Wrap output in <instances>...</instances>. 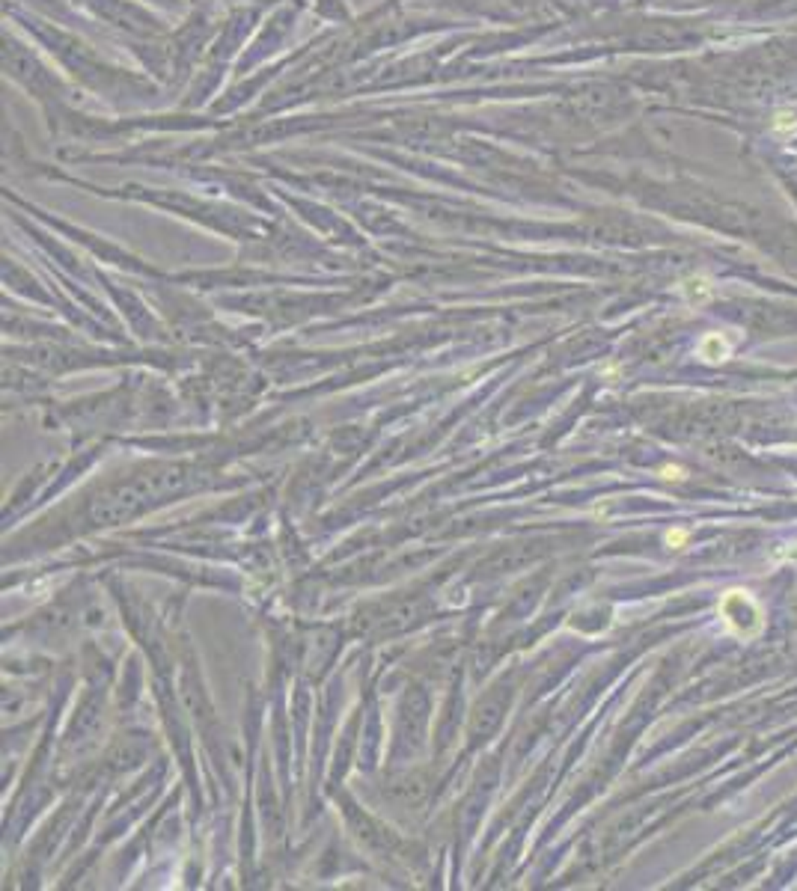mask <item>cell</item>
<instances>
[{
    "label": "cell",
    "instance_id": "cell-1",
    "mask_svg": "<svg viewBox=\"0 0 797 891\" xmlns=\"http://www.w3.org/2000/svg\"><path fill=\"white\" fill-rule=\"evenodd\" d=\"M717 612L723 618V624L732 636L738 639H756L765 630V609L759 606V600L744 589H732L720 597Z\"/></svg>",
    "mask_w": 797,
    "mask_h": 891
},
{
    "label": "cell",
    "instance_id": "cell-2",
    "mask_svg": "<svg viewBox=\"0 0 797 891\" xmlns=\"http://www.w3.org/2000/svg\"><path fill=\"white\" fill-rule=\"evenodd\" d=\"M729 351H732V345L720 336V333H708V336H705V339L700 342V354H702L705 359H708V363L726 359V357H729Z\"/></svg>",
    "mask_w": 797,
    "mask_h": 891
},
{
    "label": "cell",
    "instance_id": "cell-3",
    "mask_svg": "<svg viewBox=\"0 0 797 891\" xmlns=\"http://www.w3.org/2000/svg\"><path fill=\"white\" fill-rule=\"evenodd\" d=\"M682 292L687 294V300H691V303H705V300H708V297L714 294V289H711V283H708V280H687V283L682 285Z\"/></svg>",
    "mask_w": 797,
    "mask_h": 891
},
{
    "label": "cell",
    "instance_id": "cell-4",
    "mask_svg": "<svg viewBox=\"0 0 797 891\" xmlns=\"http://www.w3.org/2000/svg\"><path fill=\"white\" fill-rule=\"evenodd\" d=\"M667 544L675 547V550H682V547L687 544V529H669V532H667Z\"/></svg>",
    "mask_w": 797,
    "mask_h": 891
},
{
    "label": "cell",
    "instance_id": "cell-5",
    "mask_svg": "<svg viewBox=\"0 0 797 891\" xmlns=\"http://www.w3.org/2000/svg\"><path fill=\"white\" fill-rule=\"evenodd\" d=\"M774 559H776V562H794V565H797V544L780 547V550L774 553Z\"/></svg>",
    "mask_w": 797,
    "mask_h": 891
},
{
    "label": "cell",
    "instance_id": "cell-6",
    "mask_svg": "<svg viewBox=\"0 0 797 891\" xmlns=\"http://www.w3.org/2000/svg\"><path fill=\"white\" fill-rule=\"evenodd\" d=\"M660 475H664L667 482H682L684 479V470H682V466H664V470H660Z\"/></svg>",
    "mask_w": 797,
    "mask_h": 891
}]
</instances>
